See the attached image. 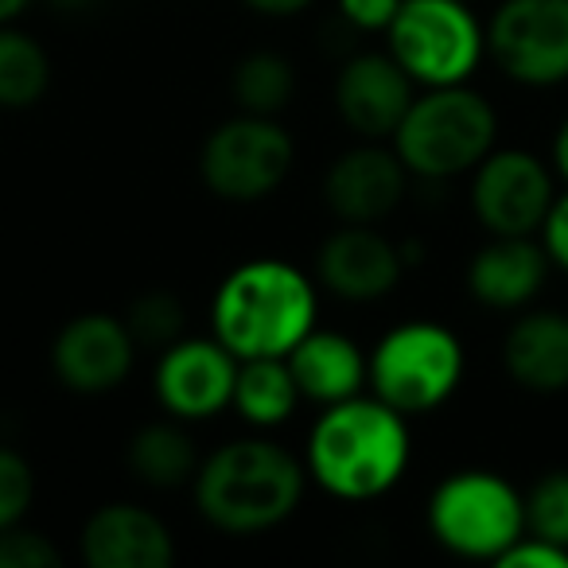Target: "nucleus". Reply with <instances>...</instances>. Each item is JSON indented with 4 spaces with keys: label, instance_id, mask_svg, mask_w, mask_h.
Segmentation results:
<instances>
[{
    "label": "nucleus",
    "instance_id": "30",
    "mask_svg": "<svg viewBox=\"0 0 568 568\" xmlns=\"http://www.w3.org/2000/svg\"><path fill=\"white\" fill-rule=\"evenodd\" d=\"M537 242L549 253V265L565 268L568 273V191L552 199L549 214H545L541 230H537Z\"/></svg>",
    "mask_w": 568,
    "mask_h": 568
},
{
    "label": "nucleus",
    "instance_id": "18",
    "mask_svg": "<svg viewBox=\"0 0 568 568\" xmlns=\"http://www.w3.org/2000/svg\"><path fill=\"white\" fill-rule=\"evenodd\" d=\"M549 276V253L537 237H490L467 261V293L490 312H521Z\"/></svg>",
    "mask_w": 568,
    "mask_h": 568
},
{
    "label": "nucleus",
    "instance_id": "25",
    "mask_svg": "<svg viewBox=\"0 0 568 568\" xmlns=\"http://www.w3.org/2000/svg\"><path fill=\"white\" fill-rule=\"evenodd\" d=\"M125 324L133 332L136 347L164 351L168 343H175L183 335V304L168 288H152V293L136 296L125 312Z\"/></svg>",
    "mask_w": 568,
    "mask_h": 568
},
{
    "label": "nucleus",
    "instance_id": "13",
    "mask_svg": "<svg viewBox=\"0 0 568 568\" xmlns=\"http://www.w3.org/2000/svg\"><path fill=\"white\" fill-rule=\"evenodd\" d=\"M405 250L386 237L378 226L363 222H339L332 234L320 242L316 276L327 293L347 304H374L386 301L402 284Z\"/></svg>",
    "mask_w": 568,
    "mask_h": 568
},
{
    "label": "nucleus",
    "instance_id": "26",
    "mask_svg": "<svg viewBox=\"0 0 568 568\" xmlns=\"http://www.w3.org/2000/svg\"><path fill=\"white\" fill-rule=\"evenodd\" d=\"M36 503V471L17 448L0 444V529L28 518Z\"/></svg>",
    "mask_w": 568,
    "mask_h": 568
},
{
    "label": "nucleus",
    "instance_id": "8",
    "mask_svg": "<svg viewBox=\"0 0 568 568\" xmlns=\"http://www.w3.org/2000/svg\"><path fill=\"white\" fill-rule=\"evenodd\" d=\"M296 164L293 133L276 118L237 110L230 121L214 125L199 152L203 187L222 203H261L281 187Z\"/></svg>",
    "mask_w": 568,
    "mask_h": 568
},
{
    "label": "nucleus",
    "instance_id": "16",
    "mask_svg": "<svg viewBox=\"0 0 568 568\" xmlns=\"http://www.w3.org/2000/svg\"><path fill=\"white\" fill-rule=\"evenodd\" d=\"M79 557L87 568H172L175 537L141 503H105L82 521Z\"/></svg>",
    "mask_w": 568,
    "mask_h": 568
},
{
    "label": "nucleus",
    "instance_id": "22",
    "mask_svg": "<svg viewBox=\"0 0 568 568\" xmlns=\"http://www.w3.org/2000/svg\"><path fill=\"white\" fill-rule=\"evenodd\" d=\"M51 87V55L36 36L0 24V110H32Z\"/></svg>",
    "mask_w": 568,
    "mask_h": 568
},
{
    "label": "nucleus",
    "instance_id": "21",
    "mask_svg": "<svg viewBox=\"0 0 568 568\" xmlns=\"http://www.w3.org/2000/svg\"><path fill=\"white\" fill-rule=\"evenodd\" d=\"M301 402L304 397L296 389L293 371H288V358H237L230 409L250 428L268 433V428L284 425Z\"/></svg>",
    "mask_w": 568,
    "mask_h": 568
},
{
    "label": "nucleus",
    "instance_id": "28",
    "mask_svg": "<svg viewBox=\"0 0 568 568\" xmlns=\"http://www.w3.org/2000/svg\"><path fill=\"white\" fill-rule=\"evenodd\" d=\"M495 565L498 568H568V549L565 545L545 541V537L521 534Z\"/></svg>",
    "mask_w": 568,
    "mask_h": 568
},
{
    "label": "nucleus",
    "instance_id": "7",
    "mask_svg": "<svg viewBox=\"0 0 568 568\" xmlns=\"http://www.w3.org/2000/svg\"><path fill=\"white\" fill-rule=\"evenodd\" d=\"M386 51L417 87H456L487 59V28L464 0H402Z\"/></svg>",
    "mask_w": 568,
    "mask_h": 568
},
{
    "label": "nucleus",
    "instance_id": "4",
    "mask_svg": "<svg viewBox=\"0 0 568 568\" xmlns=\"http://www.w3.org/2000/svg\"><path fill=\"white\" fill-rule=\"evenodd\" d=\"M394 152L417 180H456L498 144V113L467 82L425 87L389 136Z\"/></svg>",
    "mask_w": 568,
    "mask_h": 568
},
{
    "label": "nucleus",
    "instance_id": "5",
    "mask_svg": "<svg viewBox=\"0 0 568 568\" xmlns=\"http://www.w3.org/2000/svg\"><path fill=\"white\" fill-rule=\"evenodd\" d=\"M425 526L440 549L459 560H498L526 534L521 490L487 467H464L436 483Z\"/></svg>",
    "mask_w": 568,
    "mask_h": 568
},
{
    "label": "nucleus",
    "instance_id": "23",
    "mask_svg": "<svg viewBox=\"0 0 568 568\" xmlns=\"http://www.w3.org/2000/svg\"><path fill=\"white\" fill-rule=\"evenodd\" d=\"M230 94L242 113L257 118H281L296 98V67L293 59L276 51H250L230 71Z\"/></svg>",
    "mask_w": 568,
    "mask_h": 568
},
{
    "label": "nucleus",
    "instance_id": "14",
    "mask_svg": "<svg viewBox=\"0 0 568 568\" xmlns=\"http://www.w3.org/2000/svg\"><path fill=\"white\" fill-rule=\"evenodd\" d=\"M417 98V82L389 51H358L339 67L332 102L339 121L358 141H389L405 110Z\"/></svg>",
    "mask_w": 568,
    "mask_h": 568
},
{
    "label": "nucleus",
    "instance_id": "20",
    "mask_svg": "<svg viewBox=\"0 0 568 568\" xmlns=\"http://www.w3.org/2000/svg\"><path fill=\"white\" fill-rule=\"evenodd\" d=\"M125 464L133 471L136 483H144L149 490H180L191 487L199 464V444L195 436L183 428V420H149L129 436Z\"/></svg>",
    "mask_w": 568,
    "mask_h": 568
},
{
    "label": "nucleus",
    "instance_id": "3",
    "mask_svg": "<svg viewBox=\"0 0 568 568\" xmlns=\"http://www.w3.org/2000/svg\"><path fill=\"white\" fill-rule=\"evenodd\" d=\"M320 296L304 268L281 257L242 261L211 301V335L237 358H284L316 327Z\"/></svg>",
    "mask_w": 568,
    "mask_h": 568
},
{
    "label": "nucleus",
    "instance_id": "34",
    "mask_svg": "<svg viewBox=\"0 0 568 568\" xmlns=\"http://www.w3.org/2000/svg\"><path fill=\"white\" fill-rule=\"evenodd\" d=\"M48 4L59 12H87V9H94L98 0H48Z\"/></svg>",
    "mask_w": 568,
    "mask_h": 568
},
{
    "label": "nucleus",
    "instance_id": "29",
    "mask_svg": "<svg viewBox=\"0 0 568 568\" xmlns=\"http://www.w3.org/2000/svg\"><path fill=\"white\" fill-rule=\"evenodd\" d=\"M335 4H339V17L358 32H386L402 9V0H335Z\"/></svg>",
    "mask_w": 568,
    "mask_h": 568
},
{
    "label": "nucleus",
    "instance_id": "12",
    "mask_svg": "<svg viewBox=\"0 0 568 568\" xmlns=\"http://www.w3.org/2000/svg\"><path fill=\"white\" fill-rule=\"evenodd\" d=\"M136 339L125 316L113 312H82L67 320L51 339V374L63 389L82 397L113 394L133 374Z\"/></svg>",
    "mask_w": 568,
    "mask_h": 568
},
{
    "label": "nucleus",
    "instance_id": "2",
    "mask_svg": "<svg viewBox=\"0 0 568 568\" xmlns=\"http://www.w3.org/2000/svg\"><path fill=\"white\" fill-rule=\"evenodd\" d=\"M308 490V467L268 436L237 440L203 456L191 495L199 518L230 537H257L296 514Z\"/></svg>",
    "mask_w": 568,
    "mask_h": 568
},
{
    "label": "nucleus",
    "instance_id": "10",
    "mask_svg": "<svg viewBox=\"0 0 568 568\" xmlns=\"http://www.w3.org/2000/svg\"><path fill=\"white\" fill-rule=\"evenodd\" d=\"M557 199V172L529 149H490L471 172V211L490 237H537Z\"/></svg>",
    "mask_w": 568,
    "mask_h": 568
},
{
    "label": "nucleus",
    "instance_id": "24",
    "mask_svg": "<svg viewBox=\"0 0 568 568\" xmlns=\"http://www.w3.org/2000/svg\"><path fill=\"white\" fill-rule=\"evenodd\" d=\"M521 506H526V534L568 549V467L545 471L521 495Z\"/></svg>",
    "mask_w": 568,
    "mask_h": 568
},
{
    "label": "nucleus",
    "instance_id": "11",
    "mask_svg": "<svg viewBox=\"0 0 568 568\" xmlns=\"http://www.w3.org/2000/svg\"><path fill=\"white\" fill-rule=\"evenodd\" d=\"M237 378V355L222 347L214 335H180L168 343L152 371V394L168 417L183 425L219 417L230 409Z\"/></svg>",
    "mask_w": 568,
    "mask_h": 568
},
{
    "label": "nucleus",
    "instance_id": "27",
    "mask_svg": "<svg viewBox=\"0 0 568 568\" xmlns=\"http://www.w3.org/2000/svg\"><path fill=\"white\" fill-rule=\"evenodd\" d=\"M63 552L48 534L28 529L24 521L0 529V568H59Z\"/></svg>",
    "mask_w": 568,
    "mask_h": 568
},
{
    "label": "nucleus",
    "instance_id": "9",
    "mask_svg": "<svg viewBox=\"0 0 568 568\" xmlns=\"http://www.w3.org/2000/svg\"><path fill=\"white\" fill-rule=\"evenodd\" d=\"M487 59L518 87L568 82V0H503L487 24Z\"/></svg>",
    "mask_w": 568,
    "mask_h": 568
},
{
    "label": "nucleus",
    "instance_id": "17",
    "mask_svg": "<svg viewBox=\"0 0 568 568\" xmlns=\"http://www.w3.org/2000/svg\"><path fill=\"white\" fill-rule=\"evenodd\" d=\"M506 378L526 394H565L568 389V316L557 308H521L506 327L503 347Z\"/></svg>",
    "mask_w": 568,
    "mask_h": 568
},
{
    "label": "nucleus",
    "instance_id": "19",
    "mask_svg": "<svg viewBox=\"0 0 568 568\" xmlns=\"http://www.w3.org/2000/svg\"><path fill=\"white\" fill-rule=\"evenodd\" d=\"M284 358H288V371H293L301 397L320 405V409L358 397L371 382L366 351L351 335L327 332V327H312Z\"/></svg>",
    "mask_w": 568,
    "mask_h": 568
},
{
    "label": "nucleus",
    "instance_id": "6",
    "mask_svg": "<svg viewBox=\"0 0 568 568\" xmlns=\"http://www.w3.org/2000/svg\"><path fill=\"white\" fill-rule=\"evenodd\" d=\"M371 394L382 397L402 417H420L448 402L467 371L464 343L452 327L433 320L397 324L366 355Z\"/></svg>",
    "mask_w": 568,
    "mask_h": 568
},
{
    "label": "nucleus",
    "instance_id": "33",
    "mask_svg": "<svg viewBox=\"0 0 568 568\" xmlns=\"http://www.w3.org/2000/svg\"><path fill=\"white\" fill-rule=\"evenodd\" d=\"M28 9H32V0H0V24H17Z\"/></svg>",
    "mask_w": 568,
    "mask_h": 568
},
{
    "label": "nucleus",
    "instance_id": "1",
    "mask_svg": "<svg viewBox=\"0 0 568 568\" xmlns=\"http://www.w3.org/2000/svg\"><path fill=\"white\" fill-rule=\"evenodd\" d=\"M409 456V417L374 394L324 405L304 444L308 479L339 503H371L394 490Z\"/></svg>",
    "mask_w": 568,
    "mask_h": 568
},
{
    "label": "nucleus",
    "instance_id": "31",
    "mask_svg": "<svg viewBox=\"0 0 568 568\" xmlns=\"http://www.w3.org/2000/svg\"><path fill=\"white\" fill-rule=\"evenodd\" d=\"M245 9L253 12V17H265V20H293L301 17V12H308L316 0H242Z\"/></svg>",
    "mask_w": 568,
    "mask_h": 568
},
{
    "label": "nucleus",
    "instance_id": "15",
    "mask_svg": "<svg viewBox=\"0 0 568 568\" xmlns=\"http://www.w3.org/2000/svg\"><path fill=\"white\" fill-rule=\"evenodd\" d=\"M409 168L389 141H358L339 152L324 175V203L339 222L378 226L402 206L409 191Z\"/></svg>",
    "mask_w": 568,
    "mask_h": 568
},
{
    "label": "nucleus",
    "instance_id": "32",
    "mask_svg": "<svg viewBox=\"0 0 568 568\" xmlns=\"http://www.w3.org/2000/svg\"><path fill=\"white\" fill-rule=\"evenodd\" d=\"M549 164L557 172V180L568 183V118L557 125V136H552V152H549Z\"/></svg>",
    "mask_w": 568,
    "mask_h": 568
}]
</instances>
